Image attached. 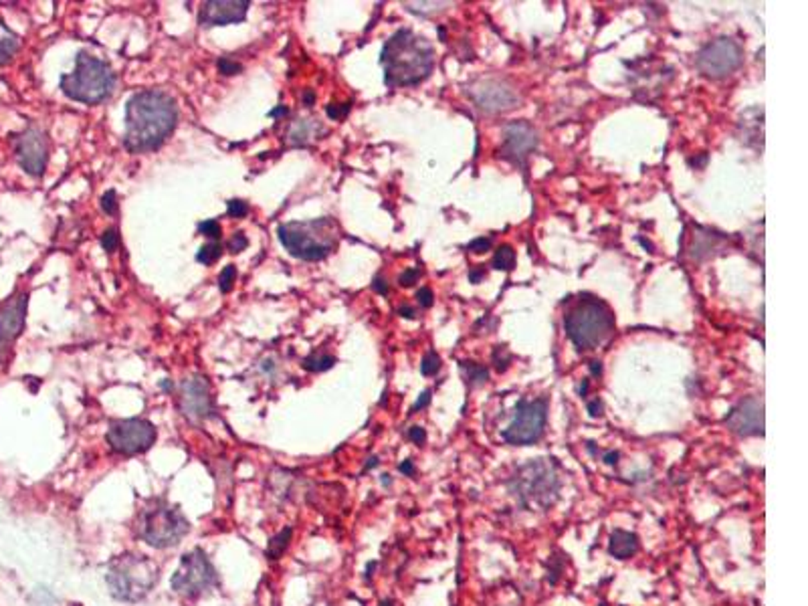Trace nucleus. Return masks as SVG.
<instances>
[{
	"label": "nucleus",
	"instance_id": "nucleus-1",
	"mask_svg": "<svg viewBox=\"0 0 808 606\" xmlns=\"http://www.w3.org/2000/svg\"><path fill=\"white\" fill-rule=\"evenodd\" d=\"M178 124V106L172 95L160 89L134 93L126 106L124 146L134 152H150L164 144Z\"/></svg>",
	"mask_w": 808,
	"mask_h": 606
},
{
	"label": "nucleus",
	"instance_id": "nucleus-2",
	"mask_svg": "<svg viewBox=\"0 0 808 606\" xmlns=\"http://www.w3.org/2000/svg\"><path fill=\"white\" fill-rule=\"evenodd\" d=\"M380 63L388 87H410L425 81L434 65L432 45L410 28H398L382 47Z\"/></svg>",
	"mask_w": 808,
	"mask_h": 606
},
{
	"label": "nucleus",
	"instance_id": "nucleus-3",
	"mask_svg": "<svg viewBox=\"0 0 808 606\" xmlns=\"http://www.w3.org/2000/svg\"><path fill=\"white\" fill-rule=\"evenodd\" d=\"M508 489L523 509H550L562 489L560 465L556 459H532L515 469Z\"/></svg>",
	"mask_w": 808,
	"mask_h": 606
},
{
	"label": "nucleus",
	"instance_id": "nucleus-4",
	"mask_svg": "<svg viewBox=\"0 0 808 606\" xmlns=\"http://www.w3.org/2000/svg\"><path fill=\"white\" fill-rule=\"evenodd\" d=\"M564 330L578 350H594L615 332V316L602 299L584 293L566 312Z\"/></svg>",
	"mask_w": 808,
	"mask_h": 606
},
{
	"label": "nucleus",
	"instance_id": "nucleus-5",
	"mask_svg": "<svg viewBox=\"0 0 808 606\" xmlns=\"http://www.w3.org/2000/svg\"><path fill=\"white\" fill-rule=\"evenodd\" d=\"M277 235L285 251L303 261H322L338 247V225L327 216L279 225Z\"/></svg>",
	"mask_w": 808,
	"mask_h": 606
},
{
	"label": "nucleus",
	"instance_id": "nucleus-6",
	"mask_svg": "<svg viewBox=\"0 0 808 606\" xmlns=\"http://www.w3.org/2000/svg\"><path fill=\"white\" fill-rule=\"evenodd\" d=\"M61 89L75 102L95 106L111 97L115 89V73L106 61L81 51L73 73L61 77Z\"/></svg>",
	"mask_w": 808,
	"mask_h": 606
},
{
	"label": "nucleus",
	"instance_id": "nucleus-7",
	"mask_svg": "<svg viewBox=\"0 0 808 606\" xmlns=\"http://www.w3.org/2000/svg\"><path fill=\"white\" fill-rule=\"evenodd\" d=\"M158 576L160 570L148 556L124 553L109 562L106 582L113 598L135 603L156 586Z\"/></svg>",
	"mask_w": 808,
	"mask_h": 606
},
{
	"label": "nucleus",
	"instance_id": "nucleus-8",
	"mask_svg": "<svg viewBox=\"0 0 808 606\" xmlns=\"http://www.w3.org/2000/svg\"><path fill=\"white\" fill-rule=\"evenodd\" d=\"M140 538L154 548L176 546L189 533V520L166 501H154L140 515Z\"/></svg>",
	"mask_w": 808,
	"mask_h": 606
},
{
	"label": "nucleus",
	"instance_id": "nucleus-9",
	"mask_svg": "<svg viewBox=\"0 0 808 606\" xmlns=\"http://www.w3.org/2000/svg\"><path fill=\"white\" fill-rule=\"evenodd\" d=\"M548 421V398H534V400H517L515 413L508 428L501 433L506 443L510 445H534L541 439L544 428Z\"/></svg>",
	"mask_w": 808,
	"mask_h": 606
},
{
	"label": "nucleus",
	"instance_id": "nucleus-10",
	"mask_svg": "<svg viewBox=\"0 0 808 606\" xmlns=\"http://www.w3.org/2000/svg\"><path fill=\"white\" fill-rule=\"evenodd\" d=\"M172 590L180 596H198L216 584V570L202 550L184 553L178 570L172 576Z\"/></svg>",
	"mask_w": 808,
	"mask_h": 606
},
{
	"label": "nucleus",
	"instance_id": "nucleus-11",
	"mask_svg": "<svg viewBox=\"0 0 808 606\" xmlns=\"http://www.w3.org/2000/svg\"><path fill=\"white\" fill-rule=\"evenodd\" d=\"M744 63V49L738 41L731 37H720L705 47L695 57V67L705 77L711 79H724L731 75L735 69H740Z\"/></svg>",
	"mask_w": 808,
	"mask_h": 606
},
{
	"label": "nucleus",
	"instance_id": "nucleus-12",
	"mask_svg": "<svg viewBox=\"0 0 808 606\" xmlns=\"http://www.w3.org/2000/svg\"><path fill=\"white\" fill-rule=\"evenodd\" d=\"M108 445L119 455H137L156 443V428L150 421L128 419L115 421L108 428Z\"/></svg>",
	"mask_w": 808,
	"mask_h": 606
},
{
	"label": "nucleus",
	"instance_id": "nucleus-13",
	"mask_svg": "<svg viewBox=\"0 0 808 606\" xmlns=\"http://www.w3.org/2000/svg\"><path fill=\"white\" fill-rule=\"evenodd\" d=\"M467 95L485 113H503L519 104V95L508 81L477 79L467 85Z\"/></svg>",
	"mask_w": 808,
	"mask_h": 606
},
{
	"label": "nucleus",
	"instance_id": "nucleus-14",
	"mask_svg": "<svg viewBox=\"0 0 808 606\" xmlns=\"http://www.w3.org/2000/svg\"><path fill=\"white\" fill-rule=\"evenodd\" d=\"M724 424L740 437L764 435V400L758 396H748L740 400L724 419Z\"/></svg>",
	"mask_w": 808,
	"mask_h": 606
},
{
	"label": "nucleus",
	"instance_id": "nucleus-15",
	"mask_svg": "<svg viewBox=\"0 0 808 606\" xmlns=\"http://www.w3.org/2000/svg\"><path fill=\"white\" fill-rule=\"evenodd\" d=\"M17 160L21 168L30 174V176H41L47 168V158H49V144L45 133L37 128H28L17 138Z\"/></svg>",
	"mask_w": 808,
	"mask_h": 606
},
{
	"label": "nucleus",
	"instance_id": "nucleus-16",
	"mask_svg": "<svg viewBox=\"0 0 808 606\" xmlns=\"http://www.w3.org/2000/svg\"><path fill=\"white\" fill-rule=\"evenodd\" d=\"M538 132L528 122H513L506 126L501 156L515 166H526V160L538 148Z\"/></svg>",
	"mask_w": 808,
	"mask_h": 606
},
{
	"label": "nucleus",
	"instance_id": "nucleus-17",
	"mask_svg": "<svg viewBox=\"0 0 808 606\" xmlns=\"http://www.w3.org/2000/svg\"><path fill=\"white\" fill-rule=\"evenodd\" d=\"M180 410L190 421H202L213 415V396L209 382L200 376H194L180 386Z\"/></svg>",
	"mask_w": 808,
	"mask_h": 606
},
{
	"label": "nucleus",
	"instance_id": "nucleus-18",
	"mask_svg": "<svg viewBox=\"0 0 808 606\" xmlns=\"http://www.w3.org/2000/svg\"><path fill=\"white\" fill-rule=\"evenodd\" d=\"M249 0H211L200 6L198 25L200 27H222L231 23H241L249 12Z\"/></svg>",
	"mask_w": 808,
	"mask_h": 606
},
{
	"label": "nucleus",
	"instance_id": "nucleus-19",
	"mask_svg": "<svg viewBox=\"0 0 808 606\" xmlns=\"http://www.w3.org/2000/svg\"><path fill=\"white\" fill-rule=\"evenodd\" d=\"M27 305L28 293H17L0 305V345L15 342L21 336L25 328Z\"/></svg>",
	"mask_w": 808,
	"mask_h": 606
},
{
	"label": "nucleus",
	"instance_id": "nucleus-20",
	"mask_svg": "<svg viewBox=\"0 0 808 606\" xmlns=\"http://www.w3.org/2000/svg\"><path fill=\"white\" fill-rule=\"evenodd\" d=\"M691 237H693V243H691L689 251H691V257L698 259V261H703L705 257H709L711 251H718L720 245L727 238L722 233H715V231L703 229V227H693V235Z\"/></svg>",
	"mask_w": 808,
	"mask_h": 606
},
{
	"label": "nucleus",
	"instance_id": "nucleus-21",
	"mask_svg": "<svg viewBox=\"0 0 808 606\" xmlns=\"http://www.w3.org/2000/svg\"><path fill=\"white\" fill-rule=\"evenodd\" d=\"M639 552V538L633 531L626 529H615L608 540V553L615 556L617 560H626L631 556Z\"/></svg>",
	"mask_w": 808,
	"mask_h": 606
},
{
	"label": "nucleus",
	"instance_id": "nucleus-22",
	"mask_svg": "<svg viewBox=\"0 0 808 606\" xmlns=\"http://www.w3.org/2000/svg\"><path fill=\"white\" fill-rule=\"evenodd\" d=\"M21 49V37L6 27L4 21H0V67L10 63L12 57Z\"/></svg>",
	"mask_w": 808,
	"mask_h": 606
},
{
	"label": "nucleus",
	"instance_id": "nucleus-23",
	"mask_svg": "<svg viewBox=\"0 0 808 606\" xmlns=\"http://www.w3.org/2000/svg\"><path fill=\"white\" fill-rule=\"evenodd\" d=\"M461 370L465 374V380L467 384L471 386H481L489 380V372L485 366L477 364V362H461Z\"/></svg>",
	"mask_w": 808,
	"mask_h": 606
},
{
	"label": "nucleus",
	"instance_id": "nucleus-24",
	"mask_svg": "<svg viewBox=\"0 0 808 606\" xmlns=\"http://www.w3.org/2000/svg\"><path fill=\"white\" fill-rule=\"evenodd\" d=\"M493 267L499 271H512L515 267V251L510 245H501L493 255Z\"/></svg>",
	"mask_w": 808,
	"mask_h": 606
},
{
	"label": "nucleus",
	"instance_id": "nucleus-25",
	"mask_svg": "<svg viewBox=\"0 0 808 606\" xmlns=\"http://www.w3.org/2000/svg\"><path fill=\"white\" fill-rule=\"evenodd\" d=\"M334 364H336V358L329 356V354H320V356L314 354V356H309V358H305L301 362V366L307 372H325V370L331 368Z\"/></svg>",
	"mask_w": 808,
	"mask_h": 606
},
{
	"label": "nucleus",
	"instance_id": "nucleus-26",
	"mask_svg": "<svg viewBox=\"0 0 808 606\" xmlns=\"http://www.w3.org/2000/svg\"><path fill=\"white\" fill-rule=\"evenodd\" d=\"M220 255H222V247H220V243H216V240H213V243H209V245H202L200 247V251L196 253V261L202 265H215L218 259H220Z\"/></svg>",
	"mask_w": 808,
	"mask_h": 606
},
{
	"label": "nucleus",
	"instance_id": "nucleus-27",
	"mask_svg": "<svg viewBox=\"0 0 808 606\" xmlns=\"http://www.w3.org/2000/svg\"><path fill=\"white\" fill-rule=\"evenodd\" d=\"M404 6L416 15H432V12L445 10L449 6V2H406Z\"/></svg>",
	"mask_w": 808,
	"mask_h": 606
},
{
	"label": "nucleus",
	"instance_id": "nucleus-28",
	"mask_svg": "<svg viewBox=\"0 0 808 606\" xmlns=\"http://www.w3.org/2000/svg\"><path fill=\"white\" fill-rule=\"evenodd\" d=\"M235 279H237V267L235 265H227L220 275H218V290L220 293H231L233 285H235Z\"/></svg>",
	"mask_w": 808,
	"mask_h": 606
},
{
	"label": "nucleus",
	"instance_id": "nucleus-29",
	"mask_svg": "<svg viewBox=\"0 0 808 606\" xmlns=\"http://www.w3.org/2000/svg\"><path fill=\"white\" fill-rule=\"evenodd\" d=\"M309 132H311V124L307 120H297L289 130V138L294 144H303L309 138Z\"/></svg>",
	"mask_w": 808,
	"mask_h": 606
},
{
	"label": "nucleus",
	"instance_id": "nucleus-30",
	"mask_svg": "<svg viewBox=\"0 0 808 606\" xmlns=\"http://www.w3.org/2000/svg\"><path fill=\"white\" fill-rule=\"evenodd\" d=\"M510 362H512L510 350H508L506 345H495V350H493V364H495V370H497V372H506L508 366H510Z\"/></svg>",
	"mask_w": 808,
	"mask_h": 606
},
{
	"label": "nucleus",
	"instance_id": "nucleus-31",
	"mask_svg": "<svg viewBox=\"0 0 808 606\" xmlns=\"http://www.w3.org/2000/svg\"><path fill=\"white\" fill-rule=\"evenodd\" d=\"M439 368H441V358H439V354L436 352H427L425 354V358H423V362H421V372H423V376H432V374H436L439 372Z\"/></svg>",
	"mask_w": 808,
	"mask_h": 606
},
{
	"label": "nucleus",
	"instance_id": "nucleus-32",
	"mask_svg": "<svg viewBox=\"0 0 808 606\" xmlns=\"http://www.w3.org/2000/svg\"><path fill=\"white\" fill-rule=\"evenodd\" d=\"M564 572V556L562 558H550V568H548V582L550 584H556L558 578L562 576Z\"/></svg>",
	"mask_w": 808,
	"mask_h": 606
},
{
	"label": "nucleus",
	"instance_id": "nucleus-33",
	"mask_svg": "<svg viewBox=\"0 0 808 606\" xmlns=\"http://www.w3.org/2000/svg\"><path fill=\"white\" fill-rule=\"evenodd\" d=\"M216 67H218V71H220L222 75H237V73H241L242 71L241 63H237V61H231L229 57H222V59H218Z\"/></svg>",
	"mask_w": 808,
	"mask_h": 606
},
{
	"label": "nucleus",
	"instance_id": "nucleus-34",
	"mask_svg": "<svg viewBox=\"0 0 808 606\" xmlns=\"http://www.w3.org/2000/svg\"><path fill=\"white\" fill-rule=\"evenodd\" d=\"M198 233L200 235H204V237L209 238H220V235H222V227L216 222V220H204V222H200L198 225Z\"/></svg>",
	"mask_w": 808,
	"mask_h": 606
},
{
	"label": "nucleus",
	"instance_id": "nucleus-35",
	"mask_svg": "<svg viewBox=\"0 0 808 606\" xmlns=\"http://www.w3.org/2000/svg\"><path fill=\"white\" fill-rule=\"evenodd\" d=\"M227 212H229V216H233V218H242V216L249 214V205H247L244 200L233 198V200L227 202Z\"/></svg>",
	"mask_w": 808,
	"mask_h": 606
},
{
	"label": "nucleus",
	"instance_id": "nucleus-36",
	"mask_svg": "<svg viewBox=\"0 0 808 606\" xmlns=\"http://www.w3.org/2000/svg\"><path fill=\"white\" fill-rule=\"evenodd\" d=\"M102 247H104L108 253H113V251L119 247V235H117V229H108V231L102 235Z\"/></svg>",
	"mask_w": 808,
	"mask_h": 606
},
{
	"label": "nucleus",
	"instance_id": "nucleus-37",
	"mask_svg": "<svg viewBox=\"0 0 808 606\" xmlns=\"http://www.w3.org/2000/svg\"><path fill=\"white\" fill-rule=\"evenodd\" d=\"M102 209L106 214H117V194L115 190H108L104 196H102Z\"/></svg>",
	"mask_w": 808,
	"mask_h": 606
},
{
	"label": "nucleus",
	"instance_id": "nucleus-38",
	"mask_svg": "<svg viewBox=\"0 0 808 606\" xmlns=\"http://www.w3.org/2000/svg\"><path fill=\"white\" fill-rule=\"evenodd\" d=\"M419 277H421V271H419L416 267H410V269H406L403 275L398 277V283H401L403 287H410V285H414V283L419 281Z\"/></svg>",
	"mask_w": 808,
	"mask_h": 606
},
{
	"label": "nucleus",
	"instance_id": "nucleus-39",
	"mask_svg": "<svg viewBox=\"0 0 808 606\" xmlns=\"http://www.w3.org/2000/svg\"><path fill=\"white\" fill-rule=\"evenodd\" d=\"M491 249V238H485V237H479V238H473L469 245H467V251H471V253H485V251H489Z\"/></svg>",
	"mask_w": 808,
	"mask_h": 606
},
{
	"label": "nucleus",
	"instance_id": "nucleus-40",
	"mask_svg": "<svg viewBox=\"0 0 808 606\" xmlns=\"http://www.w3.org/2000/svg\"><path fill=\"white\" fill-rule=\"evenodd\" d=\"M227 247H229V251H231V253H241V251H244V249L249 247V238L244 237L242 233H237L235 237L229 240V245H227Z\"/></svg>",
	"mask_w": 808,
	"mask_h": 606
},
{
	"label": "nucleus",
	"instance_id": "nucleus-41",
	"mask_svg": "<svg viewBox=\"0 0 808 606\" xmlns=\"http://www.w3.org/2000/svg\"><path fill=\"white\" fill-rule=\"evenodd\" d=\"M327 115L331 117V120H342V117H346V113L350 111V104H344V106H327Z\"/></svg>",
	"mask_w": 808,
	"mask_h": 606
},
{
	"label": "nucleus",
	"instance_id": "nucleus-42",
	"mask_svg": "<svg viewBox=\"0 0 808 606\" xmlns=\"http://www.w3.org/2000/svg\"><path fill=\"white\" fill-rule=\"evenodd\" d=\"M416 299H419V303H421L423 307H431L434 295H432V291L429 290V287H421V290L416 291Z\"/></svg>",
	"mask_w": 808,
	"mask_h": 606
},
{
	"label": "nucleus",
	"instance_id": "nucleus-43",
	"mask_svg": "<svg viewBox=\"0 0 808 606\" xmlns=\"http://www.w3.org/2000/svg\"><path fill=\"white\" fill-rule=\"evenodd\" d=\"M408 437H410V441H414L416 445H423V443L427 441V433H425L423 426H412V428L408 430Z\"/></svg>",
	"mask_w": 808,
	"mask_h": 606
},
{
	"label": "nucleus",
	"instance_id": "nucleus-44",
	"mask_svg": "<svg viewBox=\"0 0 808 606\" xmlns=\"http://www.w3.org/2000/svg\"><path fill=\"white\" fill-rule=\"evenodd\" d=\"M32 600H35V605L37 606H51L53 605V598H51V594H47L45 590H37V592H35V596H32Z\"/></svg>",
	"mask_w": 808,
	"mask_h": 606
},
{
	"label": "nucleus",
	"instance_id": "nucleus-45",
	"mask_svg": "<svg viewBox=\"0 0 808 606\" xmlns=\"http://www.w3.org/2000/svg\"><path fill=\"white\" fill-rule=\"evenodd\" d=\"M431 402V390H425L423 395H421V398L416 400V404L412 406V410H419V408H425L427 404Z\"/></svg>",
	"mask_w": 808,
	"mask_h": 606
},
{
	"label": "nucleus",
	"instance_id": "nucleus-46",
	"mask_svg": "<svg viewBox=\"0 0 808 606\" xmlns=\"http://www.w3.org/2000/svg\"><path fill=\"white\" fill-rule=\"evenodd\" d=\"M588 413H590L593 417H600V415H602V402H600L598 398L588 402Z\"/></svg>",
	"mask_w": 808,
	"mask_h": 606
},
{
	"label": "nucleus",
	"instance_id": "nucleus-47",
	"mask_svg": "<svg viewBox=\"0 0 808 606\" xmlns=\"http://www.w3.org/2000/svg\"><path fill=\"white\" fill-rule=\"evenodd\" d=\"M372 287H374V291H378V293H382V295H386V293H388V285H386L384 277H376V279H374V283H372Z\"/></svg>",
	"mask_w": 808,
	"mask_h": 606
},
{
	"label": "nucleus",
	"instance_id": "nucleus-48",
	"mask_svg": "<svg viewBox=\"0 0 808 606\" xmlns=\"http://www.w3.org/2000/svg\"><path fill=\"white\" fill-rule=\"evenodd\" d=\"M485 271L483 269H473V271H469V281L471 283H479L481 279H483Z\"/></svg>",
	"mask_w": 808,
	"mask_h": 606
},
{
	"label": "nucleus",
	"instance_id": "nucleus-49",
	"mask_svg": "<svg viewBox=\"0 0 808 606\" xmlns=\"http://www.w3.org/2000/svg\"><path fill=\"white\" fill-rule=\"evenodd\" d=\"M398 314L403 317H408V319H412V317H416V312L410 307V305H403L401 310H398Z\"/></svg>",
	"mask_w": 808,
	"mask_h": 606
},
{
	"label": "nucleus",
	"instance_id": "nucleus-50",
	"mask_svg": "<svg viewBox=\"0 0 808 606\" xmlns=\"http://www.w3.org/2000/svg\"><path fill=\"white\" fill-rule=\"evenodd\" d=\"M617 459H619V453H617V451H608V453L604 455V461H606L608 465H615Z\"/></svg>",
	"mask_w": 808,
	"mask_h": 606
},
{
	"label": "nucleus",
	"instance_id": "nucleus-51",
	"mask_svg": "<svg viewBox=\"0 0 808 606\" xmlns=\"http://www.w3.org/2000/svg\"><path fill=\"white\" fill-rule=\"evenodd\" d=\"M401 471L406 475H414V465L410 461H404L403 465H401Z\"/></svg>",
	"mask_w": 808,
	"mask_h": 606
},
{
	"label": "nucleus",
	"instance_id": "nucleus-52",
	"mask_svg": "<svg viewBox=\"0 0 808 606\" xmlns=\"http://www.w3.org/2000/svg\"><path fill=\"white\" fill-rule=\"evenodd\" d=\"M590 372H593L594 376H600V372H602L600 362H590Z\"/></svg>",
	"mask_w": 808,
	"mask_h": 606
},
{
	"label": "nucleus",
	"instance_id": "nucleus-53",
	"mask_svg": "<svg viewBox=\"0 0 808 606\" xmlns=\"http://www.w3.org/2000/svg\"><path fill=\"white\" fill-rule=\"evenodd\" d=\"M281 113H287V107H285V106L277 107V109H273V111H271L269 115H271V117H275V115H281Z\"/></svg>",
	"mask_w": 808,
	"mask_h": 606
},
{
	"label": "nucleus",
	"instance_id": "nucleus-54",
	"mask_svg": "<svg viewBox=\"0 0 808 606\" xmlns=\"http://www.w3.org/2000/svg\"><path fill=\"white\" fill-rule=\"evenodd\" d=\"M637 240H639V243H641V245H643L645 249H648V253H653V245H651L648 240H645V238H641V237L637 238Z\"/></svg>",
	"mask_w": 808,
	"mask_h": 606
},
{
	"label": "nucleus",
	"instance_id": "nucleus-55",
	"mask_svg": "<svg viewBox=\"0 0 808 606\" xmlns=\"http://www.w3.org/2000/svg\"><path fill=\"white\" fill-rule=\"evenodd\" d=\"M303 102H305L307 106H311V104H314V93H311V91H307V93H305V97H303Z\"/></svg>",
	"mask_w": 808,
	"mask_h": 606
},
{
	"label": "nucleus",
	"instance_id": "nucleus-56",
	"mask_svg": "<svg viewBox=\"0 0 808 606\" xmlns=\"http://www.w3.org/2000/svg\"><path fill=\"white\" fill-rule=\"evenodd\" d=\"M586 392H588V380H584L580 386V396H586Z\"/></svg>",
	"mask_w": 808,
	"mask_h": 606
}]
</instances>
